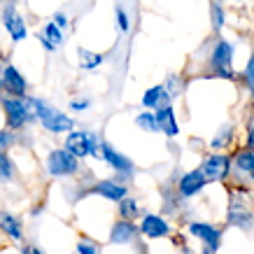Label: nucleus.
<instances>
[{"mask_svg": "<svg viewBox=\"0 0 254 254\" xmlns=\"http://www.w3.org/2000/svg\"><path fill=\"white\" fill-rule=\"evenodd\" d=\"M42 35H45V38L49 40V42H52L54 47H59V45L63 42V33H61V28H59V26H56L54 21H52V23H47V26H45V31H42Z\"/></svg>", "mask_w": 254, "mask_h": 254, "instance_id": "obj_22", "label": "nucleus"}, {"mask_svg": "<svg viewBox=\"0 0 254 254\" xmlns=\"http://www.w3.org/2000/svg\"><path fill=\"white\" fill-rule=\"evenodd\" d=\"M38 38H40V42H42V45H45V49H47V52H54V49H56V47L52 45V42H49V40H47L45 35H42V33H40Z\"/></svg>", "mask_w": 254, "mask_h": 254, "instance_id": "obj_33", "label": "nucleus"}, {"mask_svg": "<svg viewBox=\"0 0 254 254\" xmlns=\"http://www.w3.org/2000/svg\"><path fill=\"white\" fill-rule=\"evenodd\" d=\"M93 191L100 193V196H105L110 200H122L126 196V187L122 185H115V182H100V185L93 187Z\"/></svg>", "mask_w": 254, "mask_h": 254, "instance_id": "obj_16", "label": "nucleus"}, {"mask_svg": "<svg viewBox=\"0 0 254 254\" xmlns=\"http://www.w3.org/2000/svg\"><path fill=\"white\" fill-rule=\"evenodd\" d=\"M252 215L247 212V210H231V215H229V224L233 226H240V229H250L252 226Z\"/></svg>", "mask_w": 254, "mask_h": 254, "instance_id": "obj_18", "label": "nucleus"}, {"mask_svg": "<svg viewBox=\"0 0 254 254\" xmlns=\"http://www.w3.org/2000/svg\"><path fill=\"white\" fill-rule=\"evenodd\" d=\"M210 19H212V26H215V31H219L224 26V9L219 2H212L210 5Z\"/></svg>", "mask_w": 254, "mask_h": 254, "instance_id": "obj_25", "label": "nucleus"}, {"mask_svg": "<svg viewBox=\"0 0 254 254\" xmlns=\"http://www.w3.org/2000/svg\"><path fill=\"white\" fill-rule=\"evenodd\" d=\"M205 182H208V180L200 173V168L191 170V173H187V175L180 180V193H182V196H193V193H198L200 189H203Z\"/></svg>", "mask_w": 254, "mask_h": 254, "instance_id": "obj_11", "label": "nucleus"}, {"mask_svg": "<svg viewBox=\"0 0 254 254\" xmlns=\"http://www.w3.org/2000/svg\"><path fill=\"white\" fill-rule=\"evenodd\" d=\"M70 108L72 110H86L89 108V100H72V103H70Z\"/></svg>", "mask_w": 254, "mask_h": 254, "instance_id": "obj_32", "label": "nucleus"}, {"mask_svg": "<svg viewBox=\"0 0 254 254\" xmlns=\"http://www.w3.org/2000/svg\"><path fill=\"white\" fill-rule=\"evenodd\" d=\"M54 23L59 26V28H65V26H68V19H65V14H63V12H56V14H54Z\"/></svg>", "mask_w": 254, "mask_h": 254, "instance_id": "obj_31", "label": "nucleus"}, {"mask_svg": "<svg viewBox=\"0 0 254 254\" xmlns=\"http://www.w3.org/2000/svg\"><path fill=\"white\" fill-rule=\"evenodd\" d=\"M79 56H82V68H86V70H91L103 63V56L91 54V52H86V49H79Z\"/></svg>", "mask_w": 254, "mask_h": 254, "instance_id": "obj_24", "label": "nucleus"}, {"mask_svg": "<svg viewBox=\"0 0 254 254\" xmlns=\"http://www.w3.org/2000/svg\"><path fill=\"white\" fill-rule=\"evenodd\" d=\"M231 61H233V47L226 40H219L215 52H212V65H215V70L222 77H231V70H229Z\"/></svg>", "mask_w": 254, "mask_h": 254, "instance_id": "obj_7", "label": "nucleus"}, {"mask_svg": "<svg viewBox=\"0 0 254 254\" xmlns=\"http://www.w3.org/2000/svg\"><path fill=\"white\" fill-rule=\"evenodd\" d=\"M23 254H42V250H38V247H26Z\"/></svg>", "mask_w": 254, "mask_h": 254, "instance_id": "obj_35", "label": "nucleus"}, {"mask_svg": "<svg viewBox=\"0 0 254 254\" xmlns=\"http://www.w3.org/2000/svg\"><path fill=\"white\" fill-rule=\"evenodd\" d=\"M100 156H103V159H105L115 170H119V173H126V175L133 173V161L131 159H126L124 154H119L115 147L108 145V142H100Z\"/></svg>", "mask_w": 254, "mask_h": 254, "instance_id": "obj_9", "label": "nucleus"}, {"mask_svg": "<svg viewBox=\"0 0 254 254\" xmlns=\"http://www.w3.org/2000/svg\"><path fill=\"white\" fill-rule=\"evenodd\" d=\"M245 82H247L250 93L254 96V54H252V59H250V63H247V68H245Z\"/></svg>", "mask_w": 254, "mask_h": 254, "instance_id": "obj_26", "label": "nucleus"}, {"mask_svg": "<svg viewBox=\"0 0 254 254\" xmlns=\"http://www.w3.org/2000/svg\"><path fill=\"white\" fill-rule=\"evenodd\" d=\"M2 23H5L9 38L14 40V42H21V40L26 38V33H28V31H26V21L16 14L14 5H7V7L2 9Z\"/></svg>", "mask_w": 254, "mask_h": 254, "instance_id": "obj_8", "label": "nucleus"}, {"mask_svg": "<svg viewBox=\"0 0 254 254\" xmlns=\"http://www.w3.org/2000/svg\"><path fill=\"white\" fill-rule=\"evenodd\" d=\"M77 252L79 254H98V250L93 245H89V243H79L77 245Z\"/></svg>", "mask_w": 254, "mask_h": 254, "instance_id": "obj_30", "label": "nucleus"}, {"mask_svg": "<svg viewBox=\"0 0 254 254\" xmlns=\"http://www.w3.org/2000/svg\"><path fill=\"white\" fill-rule=\"evenodd\" d=\"M117 23H119V31L122 33L128 31V16H126L124 7H117Z\"/></svg>", "mask_w": 254, "mask_h": 254, "instance_id": "obj_27", "label": "nucleus"}, {"mask_svg": "<svg viewBox=\"0 0 254 254\" xmlns=\"http://www.w3.org/2000/svg\"><path fill=\"white\" fill-rule=\"evenodd\" d=\"M119 212H122L124 219H133V217H138V205H135V200L124 196V198L119 200Z\"/></svg>", "mask_w": 254, "mask_h": 254, "instance_id": "obj_21", "label": "nucleus"}, {"mask_svg": "<svg viewBox=\"0 0 254 254\" xmlns=\"http://www.w3.org/2000/svg\"><path fill=\"white\" fill-rule=\"evenodd\" d=\"M26 105H28V110H31L33 117H38L40 124L45 126L47 131H52V133H68V131H72V126H75V122H72L68 115H63V112H59L56 108L47 105L45 100L26 98Z\"/></svg>", "mask_w": 254, "mask_h": 254, "instance_id": "obj_1", "label": "nucleus"}, {"mask_svg": "<svg viewBox=\"0 0 254 254\" xmlns=\"http://www.w3.org/2000/svg\"><path fill=\"white\" fill-rule=\"evenodd\" d=\"M189 231H191L196 238L205 240V245H208V252L205 254H210L212 250H217V245H219V231H215L212 226H208V224H191Z\"/></svg>", "mask_w": 254, "mask_h": 254, "instance_id": "obj_13", "label": "nucleus"}, {"mask_svg": "<svg viewBox=\"0 0 254 254\" xmlns=\"http://www.w3.org/2000/svg\"><path fill=\"white\" fill-rule=\"evenodd\" d=\"M168 91H166V86H152V89H147L145 96H142V105L145 108H163V105H168Z\"/></svg>", "mask_w": 254, "mask_h": 254, "instance_id": "obj_15", "label": "nucleus"}, {"mask_svg": "<svg viewBox=\"0 0 254 254\" xmlns=\"http://www.w3.org/2000/svg\"><path fill=\"white\" fill-rule=\"evenodd\" d=\"M229 168H231V161L229 156H222V154H212L208 156L203 166H200V173L205 175V180H224L229 175Z\"/></svg>", "mask_w": 254, "mask_h": 254, "instance_id": "obj_6", "label": "nucleus"}, {"mask_svg": "<svg viewBox=\"0 0 254 254\" xmlns=\"http://www.w3.org/2000/svg\"><path fill=\"white\" fill-rule=\"evenodd\" d=\"M135 233H138V229H135L128 219H124V222H117L115 226H112L110 240L117 243V245H124V243H131V240L135 238Z\"/></svg>", "mask_w": 254, "mask_h": 254, "instance_id": "obj_14", "label": "nucleus"}, {"mask_svg": "<svg viewBox=\"0 0 254 254\" xmlns=\"http://www.w3.org/2000/svg\"><path fill=\"white\" fill-rule=\"evenodd\" d=\"M2 110H5V117H7V126L9 128H21L26 122H31L33 115L28 105H26V100L23 98H2Z\"/></svg>", "mask_w": 254, "mask_h": 254, "instance_id": "obj_3", "label": "nucleus"}, {"mask_svg": "<svg viewBox=\"0 0 254 254\" xmlns=\"http://www.w3.org/2000/svg\"><path fill=\"white\" fill-rule=\"evenodd\" d=\"M154 117H156V126H159V131H163L168 138H175L177 133H180V126H177V122H175V112H173L170 105L156 108Z\"/></svg>", "mask_w": 254, "mask_h": 254, "instance_id": "obj_10", "label": "nucleus"}, {"mask_svg": "<svg viewBox=\"0 0 254 254\" xmlns=\"http://www.w3.org/2000/svg\"><path fill=\"white\" fill-rule=\"evenodd\" d=\"M229 135H231V126H226V128L222 131V135H217V138L212 140V147H222V145H226Z\"/></svg>", "mask_w": 254, "mask_h": 254, "instance_id": "obj_28", "label": "nucleus"}, {"mask_svg": "<svg viewBox=\"0 0 254 254\" xmlns=\"http://www.w3.org/2000/svg\"><path fill=\"white\" fill-rule=\"evenodd\" d=\"M247 145H250V149L254 152V128H250V138H247Z\"/></svg>", "mask_w": 254, "mask_h": 254, "instance_id": "obj_34", "label": "nucleus"}, {"mask_svg": "<svg viewBox=\"0 0 254 254\" xmlns=\"http://www.w3.org/2000/svg\"><path fill=\"white\" fill-rule=\"evenodd\" d=\"M135 124H138L140 128H145V131H149V133L159 131V126H156V117L152 115V112H142V115H138Z\"/></svg>", "mask_w": 254, "mask_h": 254, "instance_id": "obj_23", "label": "nucleus"}, {"mask_svg": "<svg viewBox=\"0 0 254 254\" xmlns=\"http://www.w3.org/2000/svg\"><path fill=\"white\" fill-rule=\"evenodd\" d=\"M140 231L145 233L147 238H163V236H168V224L156 215H145Z\"/></svg>", "mask_w": 254, "mask_h": 254, "instance_id": "obj_12", "label": "nucleus"}, {"mask_svg": "<svg viewBox=\"0 0 254 254\" xmlns=\"http://www.w3.org/2000/svg\"><path fill=\"white\" fill-rule=\"evenodd\" d=\"M236 163H238L240 170H245V173H250V175L254 177V152H252V149H247V152H240L238 159H236Z\"/></svg>", "mask_w": 254, "mask_h": 254, "instance_id": "obj_20", "label": "nucleus"}, {"mask_svg": "<svg viewBox=\"0 0 254 254\" xmlns=\"http://www.w3.org/2000/svg\"><path fill=\"white\" fill-rule=\"evenodd\" d=\"M9 145H12V135L7 131H0V152H5Z\"/></svg>", "mask_w": 254, "mask_h": 254, "instance_id": "obj_29", "label": "nucleus"}, {"mask_svg": "<svg viewBox=\"0 0 254 254\" xmlns=\"http://www.w3.org/2000/svg\"><path fill=\"white\" fill-rule=\"evenodd\" d=\"M47 168L54 177L72 175V173H77V156L70 154L68 149H54L47 159Z\"/></svg>", "mask_w": 254, "mask_h": 254, "instance_id": "obj_4", "label": "nucleus"}, {"mask_svg": "<svg viewBox=\"0 0 254 254\" xmlns=\"http://www.w3.org/2000/svg\"><path fill=\"white\" fill-rule=\"evenodd\" d=\"M14 177V166L5 152H0V182H9Z\"/></svg>", "mask_w": 254, "mask_h": 254, "instance_id": "obj_19", "label": "nucleus"}, {"mask_svg": "<svg viewBox=\"0 0 254 254\" xmlns=\"http://www.w3.org/2000/svg\"><path fill=\"white\" fill-rule=\"evenodd\" d=\"M0 79H2V89H5L9 96H16V98H23V96H26L28 84H26L23 75L14 68V65H5V70H2V77H0Z\"/></svg>", "mask_w": 254, "mask_h": 254, "instance_id": "obj_5", "label": "nucleus"}, {"mask_svg": "<svg viewBox=\"0 0 254 254\" xmlns=\"http://www.w3.org/2000/svg\"><path fill=\"white\" fill-rule=\"evenodd\" d=\"M0 229L7 233V236H12L14 240H21V236H23L19 219L14 215H9V212H0Z\"/></svg>", "mask_w": 254, "mask_h": 254, "instance_id": "obj_17", "label": "nucleus"}, {"mask_svg": "<svg viewBox=\"0 0 254 254\" xmlns=\"http://www.w3.org/2000/svg\"><path fill=\"white\" fill-rule=\"evenodd\" d=\"M0 91H2V79H0Z\"/></svg>", "mask_w": 254, "mask_h": 254, "instance_id": "obj_36", "label": "nucleus"}, {"mask_svg": "<svg viewBox=\"0 0 254 254\" xmlns=\"http://www.w3.org/2000/svg\"><path fill=\"white\" fill-rule=\"evenodd\" d=\"M65 149L70 154H75L77 159L82 156H100V140L89 131H70L68 140H65Z\"/></svg>", "mask_w": 254, "mask_h": 254, "instance_id": "obj_2", "label": "nucleus"}]
</instances>
